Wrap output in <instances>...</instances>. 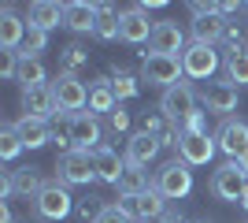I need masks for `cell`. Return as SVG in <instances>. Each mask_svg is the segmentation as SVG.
<instances>
[{"label":"cell","instance_id":"6da1fadb","mask_svg":"<svg viewBox=\"0 0 248 223\" xmlns=\"http://www.w3.org/2000/svg\"><path fill=\"white\" fill-rule=\"evenodd\" d=\"M52 101H56V112L60 116H74V112H85L89 108V89L78 74H56L48 82Z\"/></svg>","mask_w":248,"mask_h":223},{"label":"cell","instance_id":"7a4b0ae2","mask_svg":"<svg viewBox=\"0 0 248 223\" xmlns=\"http://www.w3.org/2000/svg\"><path fill=\"white\" fill-rule=\"evenodd\" d=\"M152 186L163 193L167 201H182V197H189V193H193V171H189L186 160H167L163 168L155 171Z\"/></svg>","mask_w":248,"mask_h":223},{"label":"cell","instance_id":"3957f363","mask_svg":"<svg viewBox=\"0 0 248 223\" xmlns=\"http://www.w3.org/2000/svg\"><path fill=\"white\" fill-rule=\"evenodd\" d=\"M182 78H186L182 56H155V52H145V64H141V82L159 86V89H170V86H182Z\"/></svg>","mask_w":248,"mask_h":223},{"label":"cell","instance_id":"277c9868","mask_svg":"<svg viewBox=\"0 0 248 223\" xmlns=\"http://www.w3.org/2000/svg\"><path fill=\"white\" fill-rule=\"evenodd\" d=\"M74 197H71V190L63 186L60 179L56 182H45V190L33 197V208H37V216L41 220H48V223H60V220H67V216L74 212Z\"/></svg>","mask_w":248,"mask_h":223},{"label":"cell","instance_id":"5b68a950","mask_svg":"<svg viewBox=\"0 0 248 223\" xmlns=\"http://www.w3.org/2000/svg\"><path fill=\"white\" fill-rule=\"evenodd\" d=\"M56 171H60V182H63V186H89V182H96L93 153H82V149L60 153V156H56Z\"/></svg>","mask_w":248,"mask_h":223},{"label":"cell","instance_id":"8992f818","mask_svg":"<svg viewBox=\"0 0 248 223\" xmlns=\"http://www.w3.org/2000/svg\"><path fill=\"white\" fill-rule=\"evenodd\" d=\"M197 112V93L189 89L186 82L182 86H170V89H163V97H159V116L170 123V127H186V119Z\"/></svg>","mask_w":248,"mask_h":223},{"label":"cell","instance_id":"52a82bcc","mask_svg":"<svg viewBox=\"0 0 248 223\" xmlns=\"http://www.w3.org/2000/svg\"><path fill=\"white\" fill-rule=\"evenodd\" d=\"M193 11V41H204V45H218L226 37V19L218 15V4H189Z\"/></svg>","mask_w":248,"mask_h":223},{"label":"cell","instance_id":"ba28073f","mask_svg":"<svg viewBox=\"0 0 248 223\" xmlns=\"http://www.w3.org/2000/svg\"><path fill=\"white\" fill-rule=\"evenodd\" d=\"M67 134H71V149H82V153H96L104 145V130L100 119L93 112H74L67 116Z\"/></svg>","mask_w":248,"mask_h":223},{"label":"cell","instance_id":"9c48e42d","mask_svg":"<svg viewBox=\"0 0 248 223\" xmlns=\"http://www.w3.org/2000/svg\"><path fill=\"white\" fill-rule=\"evenodd\" d=\"M248 186V175L241 171L237 160H226V164H218L215 175H211V193H215L218 201H237L241 205V193Z\"/></svg>","mask_w":248,"mask_h":223},{"label":"cell","instance_id":"30bf717a","mask_svg":"<svg viewBox=\"0 0 248 223\" xmlns=\"http://www.w3.org/2000/svg\"><path fill=\"white\" fill-rule=\"evenodd\" d=\"M218 64H222V60H218V49L215 45H204V41H193L186 52H182L186 78H200V82H204V78H211V74L218 71Z\"/></svg>","mask_w":248,"mask_h":223},{"label":"cell","instance_id":"8fae6325","mask_svg":"<svg viewBox=\"0 0 248 223\" xmlns=\"http://www.w3.org/2000/svg\"><path fill=\"white\" fill-rule=\"evenodd\" d=\"M119 208H123L130 220L148 223V220H155V216H163V212H167V197L152 186V190L137 193V197H119Z\"/></svg>","mask_w":248,"mask_h":223},{"label":"cell","instance_id":"7c38bea8","mask_svg":"<svg viewBox=\"0 0 248 223\" xmlns=\"http://www.w3.org/2000/svg\"><path fill=\"white\" fill-rule=\"evenodd\" d=\"M200 101H204V108L211 112V116L230 119V112H237L241 89H237L233 82H207V86H204V93H200Z\"/></svg>","mask_w":248,"mask_h":223},{"label":"cell","instance_id":"4fadbf2b","mask_svg":"<svg viewBox=\"0 0 248 223\" xmlns=\"http://www.w3.org/2000/svg\"><path fill=\"white\" fill-rule=\"evenodd\" d=\"M215 141H218V149H222L230 160H241L248 153V123H245V119H233V116L222 119Z\"/></svg>","mask_w":248,"mask_h":223},{"label":"cell","instance_id":"5bb4252c","mask_svg":"<svg viewBox=\"0 0 248 223\" xmlns=\"http://www.w3.org/2000/svg\"><path fill=\"white\" fill-rule=\"evenodd\" d=\"M63 15H67V4H56V0H33L30 8H26V26L30 30H56L63 26Z\"/></svg>","mask_w":248,"mask_h":223},{"label":"cell","instance_id":"9a60e30c","mask_svg":"<svg viewBox=\"0 0 248 223\" xmlns=\"http://www.w3.org/2000/svg\"><path fill=\"white\" fill-rule=\"evenodd\" d=\"M215 149H218V141L211 138V134H182V141H178V153H182V160H186L189 168L211 164V160H215Z\"/></svg>","mask_w":248,"mask_h":223},{"label":"cell","instance_id":"2e32d148","mask_svg":"<svg viewBox=\"0 0 248 223\" xmlns=\"http://www.w3.org/2000/svg\"><path fill=\"white\" fill-rule=\"evenodd\" d=\"M189 45H186V34L178 30V22H155L152 30V41H148V52L155 56H182Z\"/></svg>","mask_w":248,"mask_h":223},{"label":"cell","instance_id":"e0dca14e","mask_svg":"<svg viewBox=\"0 0 248 223\" xmlns=\"http://www.w3.org/2000/svg\"><path fill=\"white\" fill-rule=\"evenodd\" d=\"M159 149H163V141L155 138V134H145V130H137L134 138L126 141V168H141V171H145L148 164L159 156Z\"/></svg>","mask_w":248,"mask_h":223},{"label":"cell","instance_id":"ac0fdd59","mask_svg":"<svg viewBox=\"0 0 248 223\" xmlns=\"http://www.w3.org/2000/svg\"><path fill=\"white\" fill-rule=\"evenodd\" d=\"M119 30H123L126 45H141V41H152L155 22H148V15L141 8H126V11H119Z\"/></svg>","mask_w":248,"mask_h":223},{"label":"cell","instance_id":"d6986e66","mask_svg":"<svg viewBox=\"0 0 248 223\" xmlns=\"http://www.w3.org/2000/svg\"><path fill=\"white\" fill-rule=\"evenodd\" d=\"M26 34H30V26L15 15L11 4H4V8H0V49H15V52H19L22 41H26Z\"/></svg>","mask_w":248,"mask_h":223},{"label":"cell","instance_id":"ffe728a7","mask_svg":"<svg viewBox=\"0 0 248 223\" xmlns=\"http://www.w3.org/2000/svg\"><path fill=\"white\" fill-rule=\"evenodd\" d=\"M93 164H96V179L100 182H111V186H119V179L126 175V156H119L111 145H100L93 153Z\"/></svg>","mask_w":248,"mask_h":223},{"label":"cell","instance_id":"44dd1931","mask_svg":"<svg viewBox=\"0 0 248 223\" xmlns=\"http://www.w3.org/2000/svg\"><path fill=\"white\" fill-rule=\"evenodd\" d=\"M96 4H89V0H71L67 4V15H63V26L74 34H93L96 30Z\"/></svg>","mask_w":248,"mask_h":223},{"label":"cell","instance_id":"7402d4cb","mask_svg":"<svg viewBox=\"0 0 248 223\" xmlns=\"http://www.w3.org/2000/svg\"><path fill=\"white\" fill-rule=\"evenodd\" d=\"M22 116H30V119L60 116V112H56V101H52V89H48V86H37V89H22Z\"/></svg>","mask_w":248,"mask_h":223},{"label":"cell","instance_id":"603a6c76","mask_svg":"<svg viewBox=\"0 0 248 223\" xmlns=\"http://www.w3.org/2000/svg\"><path fill=\"white\" fill-rule=\"evenodd\" d=\"M15 130H19V138L26 149H41L52 141V130H48V119H30V116H22L19 123H15Z\"/></svg>","mask_w":248,"mask_h":223},{"label":"cell","instance_id":"cb8c5ba5","mask_svg":"<svg viewBox=\"0 0 248 223\" xmlns=\"http://www.w3.org/2000/svg\"><path fill=\"white\" fill-rule=\"evenodd\" d=\"M11 186H15V197H37L45 190V175L41 168H15L11 171Z\"/></svg>","mask_w":248,"mask_h":223},{"label":"cell","instance_id":"d4e9b609","mask_svg":"<svg viewBox=\"0 0 248 223\" xmlns=\"http://www.w3.org/2000/svg\"><path fill=\"white\" fill-rule=\"evenodd\" d=\"M115 108H119V97H115L111 89V78H96L93 86H89V112H104V116H111Z\"/></svg>","mask_w":248,"mask_h":223},{"label":"cell","instance_id":"484cf974","mask_svg":"<svg viewBox=\"0 0 248 223\" xmlns=\"http://www.w3.org/2000/svg\"><path fill=\"white\" fill-rule=\"evenodd\" d=\"M222 67H226V82H233L237 89L248 86V49H245V45L230 49L226 60H222Z\"/></svg>","mask_w":248,"mask_h":223},{"label":"cell","instance_id":"4316f807","mask_svg":"<svg viewBox=\"0 0 248 223\" xmlns=\"http://www.w3.org/2000/svg\"><path fill=\"white\" fill-rule=\"evenodd\" d=\"M15 82H19L22 89H37V86H48V71H45V64H41V60H26V56H22L19 74H15Z\"/></svg>","mask_w":248,"mask_h":223},{"label":"cell","instance_id":"83f0119b","mask_svg":"<svg viewBox=\"0 0 248 223\" xmlns=\"http://www.w3.org/2000/svg\"><path fill=\"white\" fill-rule=\"evenodd\" d=\"M111 89H115L119 101H134V97L141 93V74H130V71H123V67H115Z\"/></svg>","mask_w":248,"mask_h":223},{"label":"cell","instance_id":"f1b7e54d","mask_svg":"<svg viewBox=\"0 0 248 223\" xmlns=\"http://www.w3.org/2000/svg\"><path fill=\"white\" fill-rule=\"evenodd\" d=\"M145 190H152L148 175L141 168H126V175L119 179V197H137V193H145Z\"/></svg>","mask_w":248,"mask_h":223},{"label":"cell","instance_id":"f546056e","mask_svg":"<svg viewBox=\"0 0 248 223\" xmlns=\"http://www.w3.org/2000/svg\"><path fill=\"white\" fill-rule=\"evenodd\" d=\"M89 64V49H82V45H67L60 52V74H78V67Z\"/></svg>","mask_w":248,"mask_h":223},{"label":"cell","instance_id":"4dcf8cb0","mask_svg":"<svg viewBox=\"0 0 248 223\" xmlns=\"http://www.w3.org/2000/svg\"><path fill=\"white\" fill-rule=\"evenodd\" d=\"M22 138H19V130H15V123H8V127H0V160H15L22 153Z\"/></svg>","mask_w":248,"mask_h":223},{"label":"cell","instance_id":"1f68e13d","mask_svg":"<svg viewBox=\"0 0 248 223\" xmlns=\"http://www.w3.org/2000/svg\"><path fill=\"white\" fill-rule=\"evenodd\" d=\"M45 49H48V34H41V30H30L19 52L26 56V60H41V52H45Z\"/></svg>","mask_w":248,"mask_h":223},{"label":"cell","instance_id":"d6a6232c","mask_svg":"<svg viewBox=\"0 0 248 223\" xmlns=\"http://www.w3.org/2000/svg\"><path fill=\"white\" fill-rule=\"evenodd\" d=\"M19 64H22V52H15V49H0V78H4V82H15Z\"/></svg>","mask_w":248,"mask_h":223},{"label":"cell","instance_id":"836d02e7","mask_svg":"<svg viewBox=\"0 0 248 223\" xmlns=\"http://www.w3.org/2000/svg\"><path fill=\"white\" fill-rule=\"evenodd\" d=\"M93 37H96V41H115V37H123V30H119V15H100Z\"/></svg>","mask_w":248,"mask_h":223},{"label":"cell","instance_id":"e575fe53","mask_svg":"<svg viewBox=\"0 0 248 223\" xmlns=\"http://www.w3.org/2000/svg\"><path fill=\"white\" fill-rule=\"evenodd\" d=\"M141 130H145V134H155V138L163 141V134L170 130V123H167L163 116H152V112H145V116H141Z\"/></svg>","mask_w":248,"mask_h":223},{"label":"cell","instance_id":"d590c367","mask_svg":"<svg viewBox=\"0 0 248 223\" xmlns=\"http://www.w3.org/2000/svg\"><path fill=\"white\" fill-rule=\"evenodd\" d=\"M100 197H82V201L74 205V212L82 216V220H89V223H96V216H100Z\"/></svg>","mask_w":248,"mask_h":223},{"label":"cell","instance_id":"8d00e7d4","mask_svg":"<svg viewBox=\"0 0 248 223\" xmlns=\"http://www.w3.org/2000/svg\"><path fill=\"white\" fill-rule=\"evenodd\" d=\"M96 223H134V220H130V216L119 208V205H104L100 216H96Z\"/></svg>","mask_w":248,"mask_h":223},{"label":"cell","instance_id":"74e56055","mask_svg":"<svg viewBox=\"0 0 248 223\" xmlns=\"http://www.w3.org/2000/svg\"><path fill=\"white\" fill-rule=\"evenodd\" d=\"M108 127H111V134H126V130H130V112L115 108L111 116H108Z\"/></svg>","mask_w":248,"mask_h":223},{"label":"cell","instance_id":"f35d334b","mask_svg":"<svg viewBox=\"0 0 248 223\" xmlns=\"http://www.w3.org/2000/svg\"><path fill=\"white\" fill-rule=\"evenodd\" d=\"M182 134H207V119H204V112H193V116L186 119Z\"/></svg>","mask_w":248,"mask_h":223},{"label":"cell","instance_id":"ab89813d","mask_svg":"<svg viewBox=\"0 0 248 223\" xmlns=\"http://www.w3.org/2000/svg\"><path fill=\"white\" fill-rule=\"evenodd\" d=\"M8 197H15V186H11V171H4L0 175V201H8Z\"/></svg>","mask_w":248,"mask_h":223},{"label":"cell","instance_id":"60d3db41","mask_svg":"<svg viewBox=\"0 0 248 223\" xmlns=\"http://www.w3.org/2000/svg\"><path fill=\"white\" fill-rule=\"evenodd\" d=\"M148 223H186V220H182L178 212H170V208H167L163 216H155V220H148Z\"/></svg>","mask_w":248,"mask_h":223},{"label":"cell","instance_id":"b9f144b4","mask_svg":"<svg viewBox=\"0 0 248 223\" xmlns=\"http://www.w3.org/2000/svg\"><path fill=\"white\" fill-rule=\"evenodd\" d=\"M241 208L248 212V186H245V193H241Z\"/></svg>","mask_w":248,"mask_h":223},{"label":"cell","instance_id":"7bdbcfd3","mask_svg":"<svg viewBox=\"0 0 248 223\" xmlns=\"http://www.w3.org/2000/svg\"><path fill=\"white\" fill-rule=\"evenodd\" d=\"M237 164H241V171H245V175H248V153H245V156L237 160Z\"/></svg>","mask_w":248,"mask_h":223},{"label":"cell","instance_id":"ee69618b","mask_svg":"<svg viewBox=\"0 0 248 223\" xmlns=\"http://www.w3.org/2000/svg\"><path fill=\"white\" fill-rule=\"evenodd\" d=\"M186 223H207V220H186Z\"/></svg>","mask_w":248,"mask_h":223}]
</instances>
